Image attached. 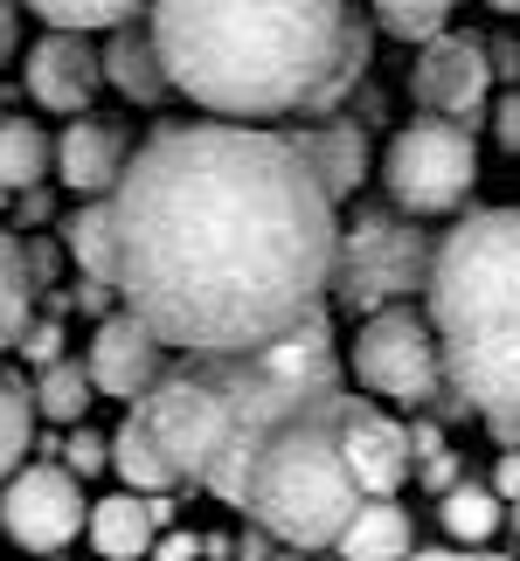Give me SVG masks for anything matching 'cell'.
<instances>
[{
  "instance_id": "obj_1",
  "label": "cell",
  "mask_w": 520,
  "mask_h": 561,
  "mask_svg": "<svg viewBox=\"0 0 520 561\" xmlns=\"http://www.w3.org/2000/svg\"><path fill=\"white\" fill-rule=\"evenodd\" d=\"M112 202L118 298L181 354H257L334 285L340 202L271 125L194 118L133 146Z\"/></svg>"
},
{
  "instance_id": "obj_2",
  "label": "cell",
  "mask_w": 520,
  "mask_h": 561,
  "mask_svg": "<svg viewBox=\"0 0 520 561\" xmlns=\"http://www.w3.org/2000/svg\"><path fill=\"white\" fill-rule=\"evenodd\" d=\"M173 98L208 118H313L368 70L354 0H154L146 8Z\"/></svg>"
},
{
  "instance_id": "obj_3",
  "label": "cell",
  "mask_w": 520,
  "mask_h": 561,
  "mask_svg": "<svg viewBox=\"0 0 520 561\" xmlns=\"http://www.w3.org/2000/svg\"><path fill=\"white\" fill-rule=\"evenodd\" d=\"M430 333L451 402L520 444V208H479L430 256Z\"/></svg>"
},
{
  "instance_id": "obj_4",
  "label": "cell",
  "mask_w": 520,
  "mask_h": 561,
  "mask_svg": "<svg viewBox=\"0 0 520 561\" xmlns=\"http://www.w3.org/2000/svg\"><path fill=\"white\" fill-rule=\"evenodd\" d=\"M354 402L347 388L327 396H306L298 409L271 423V437L257 444V458L236 485V513H250L271 541L292 548H334L347 520L368 506V492L347 465V423H354Z\"/></svg>"
},
{
  "instance_id": "obj_5",
  "label": "cell",
  "mask_w": 520,
  "mask_h": 561,
  "mask_svg": "<svg viewBox=\"0 0 520 561\" xmlns=\"http://www.w3.org/2000/svg\"><path fill=\"white\" fill-rule=\"evenodd\" d=\"M430 236L417 229V215L403 208H361L354 222L340 229L334 250V298L340 312H382V306H409V291L430 285Z\"/></svg>"
},
{
  "instance_id": "obj_6",
  "label": "cell",
  "mask_w": 520,
  "mask_h": 561,
  "mask_svg": "<svg viewBox=\"0 0 520 561\" xmlns=\"http://www.w3.org/2000/svg\"><path fill=\"white\" fill-rule=\"evenodd\" d=\"M472 181H479V146H472V125L451 118H417L403 125L396 139L382 146V187L403 215H451L465 208Z\"/></svg>"
},
{
  "instance_id": "obj_7",
  "label": "cell",
  "mask_w": 520,
  "mask_h": 561,
  "mask_svg": "<svg viewBox=\"0 0 520 561\" xmlns=\"http://www.w3.org/2000/svg\"><path fill=\"white\" fill-rule=\"evenodd\" d=\"M347 368L368 396L382 402H403V409H430L438 396H451L444 381V347L438 333H430V312L417 306H382L361 319L354 333V354H347Z\"/></svg>"
},
{
  "instance_id": "obj_8",
  "label": "cell",
  "mask_w": 520,
  "mask_h": 561,
  "mask_svg": "<svg viewBox=\"0 0 520 561\" xmlns=\"http://www.w3.org/2000/svg\"><path fill=\"white\" fill-rule=\"evenodd\" d=\"M91 527V500H83V479L70 465H21L8 485H0V534L21 554H56L70 548L77 534Z\"/></svg>"
},
{
  "instance_id": "obj_9",
  "label": "cell",
  "mask_w": 520,
  "mask_h": 561,
  "mask_svg": "<svg viewBox=\"0 0 520 561\" xmlns=\"http://www.w3.org/2000/svg\"><path fill=\"white\" fill-rule=\"evenodd\" d=\"M409 91H417V104L430 118H451V125L486 118V104H493V49L479 35H459V28L430 35L417 70H409Z\"/></svg>"
},
{
  "instance_id": "obj_10",
  "label": "cell",
  "mask_w": 520,
  "mask_h": 561,
  "mask_svg": "<svg viewBox=\"0 0 520 561\" xmlns=\"http://www.w3.org/2000/svg\"><path fill=\"white\" fill-rule=\"evenodd\" d=\"M83 368H91L98 396L139 409V402L160 388V375H167V347H160V333L146 327L139 312H104L98 333H91V354H83Z\"/></svg>"
},
{
  "instance_id": "obj_11",
  "label": "cell",
  "mask_w": 520,
  "mask_h": 561,
  "mask_svg": "<svg viewBox=\"0 0 520 561\" xmlns=\"http://www.w3.org/2000/svg\"><path fill=\"white\" fill-rule=\"evenodd\" d=\"M29 98L42 104V112H63V118H83L91 112V98H98V83H104V49L91 35H77V28H49L29 49Z\"/></svg>"
},
{
  "instance_id": "obj_12",
  "label": "cell",
  "mask_w": 520,
  "mask_h": 561,
  "mask_svg": "<svg viewBox=\"0 0 520 561\" xmlns=\"http://www.w3.org/2000/svg\"><path fill=\"white\" fill-rule=\"evenodd\" d=\"M125 160H133V139H125V125H112V118H70L63 139H56V181L70 194H83V202H91V194H112Z\"/></svg>"
},
{
  "instance_id": "obj_13",
  "label": "cell",
  "mask_w": 520,
  "mask_h": 561,
  "mask_svg": "<svg viewBox=\"0 0 520 561\" xmlns=\"http://www.w3.org/2000/svg\"><path fill=\"white\" fill-rule=\"evenodd\" d=\"M167 527V500H146V492H112V500H91V548L104 561H146Z\"/></svg>"
},
{
  "instance_id": "obj_14",
  "label": "cell",
  "mask_w": 520,
  "mask_h": 561,
  "mask_svg": "<svg viewBox=\"0 0 520 561\" xmlns=\"http://www.w3.org/2000/svg\"><path fill=\"white\" fill-rule=\"evenodd\" d=\"M298 146V160L313 167V181L334 194V202H347V194L361 187L368 174V139L361 125H298V133H285Z\"/></svg>"
},
{
  "instance_id": "obj_15",
  "label": "cell",
  "mask_w": 520,
  "mask_h": 561,
  "mask_svg": "<svg viewBox=\"0 0 520 561\" xmlns=\"http://www.w3.org/2000/svg\"><path fill=\"white\" fill-rule=\"evenodd\" d=\"M104 83H118L133 104L173 98V83L160 70V49H154V28H146V21H118V28H112V42H104Z\"/></svg>"
},
{
  "instance_id": "obj_16",
  "label": "cell",
  "mask_w": 520,
  "mask_h": 561,
  "mask_svg": "<svg viewBox=\"0 0 520 561\" xmlns=\"http://www.w3.org/2000/svg\"><path fill=\"white\" fill-rule=\"evenodd\" d=\"M112 471L125 479V492H146V500H160V492L181 485V471H173V458L160 450V437L146 430L139 409H125V423L112 430Z\"/></svg>"
},
{
  "instance_id": "obj_17",
  "label": "cell",
  "mask_w": 520,
  "mask_h": 561,
  "mask_svg": "<svg viewBox=\"0 0 520 561\" xmlns=\"http://www.w3.org/2000/svg\"><path fill=\"white\" fill-rule=\"evenodd\" d=\"M56 174V139L35 118H0V194H35Z\"/></svg>"
},
{
  "instance_id": "obj_18",
  "label": "cell",
  "mask_w": 520,
  "mask_h": 561,
  "mask_svg": "<svg viewBox=\"0 0 520 561\" xmlns=\"http://www.w3.org/2000/svg\"><path fill=\"white\" fill-rule=\"evenodd\" d=\"M334 548L340 561H409V513L396 500H368Z\"/></svg>"
},
{
  "instance_id": "obj_19",
  "label": "cell",
  "mask_w": 520,
  "mask_h": 561,
  "mask_svg": "<svg viewBox=\"0 0 520 561\" xmlns=\"http://www.w3.org/2000/svg\"><path fill=\"white\" fill-rule=\"evenodd\" d=\"M63 250L77 256V277H91V285H112L118 277V250H112V202L91 194L70 222H63ZM118 291V285H112Z\"/></svg>"
},
{
  "instance_id": "obj_20",
  "label": "cell",
  "mask_w": 520,
  "mask_h": 561,
  "mask_svg": "<svg viewBox=\"0 0 520 561\" xmlns=\"http://www.w3.org/2000/svg\"><path fill=\"white\" fill-rule=\"evenodd\" d=\"M91 402H98V381H91L83 360H49V368L35 375V416L42 423L77 430L83 416H91Z\"/></svg>"
},
{
  "instance_id": "obj_21",
  "label": "cell",
  "mask_w": 520,
  "mask_h": 561,
  "mask_svg": "<svg viewBox=\"0 0 520 561\" xmlns=\"http://www.w3.org/2000/svg\"><path fill=\"white\" fill-rule=\"evenodd\" d=\"M500 506H507V500H500L493 485L459 479V485H451L444 500H438V520H444V534H451L459 548H479V541H493V534H500V520H507Z\"/></svg>"
},
{
  "instance_id": "obj_22",
  "label": "cell",
  "mask_w": 520,
  "mask_h": 561,
  "mask_svg": "<svg viewBox=\"0 0 520 561\" xmlns=\"http://www.w3.org/2000/svg\"><path fill=\"white\" fill-rule=\"evenodd\" d=\"M35 327V277H29V250L0 229V354L21 347V333Z\"/></svg>"
},
{
  "instance_id": "obj_23",
  "label": "cell",
  "mask_w": 520,
  "mask_h": 561,
  "mask_svg": "<svg viewBox=\"0 0 520 561\" xmlns=\"http://www.w3.org/2000/svg\"><path fill=\"white\" fill-rule=\"evenodd\" d=\"M29 14H42L49 28H77V35H112L118 21H139L154 0H21Z\"/></svg>"
},
{
  "instance_id": "obj_24",
  "label": "cell",
  "mask_w": 520,
  "mask_h": 561,
  "mask_svg": "<svg viewBox=\"0 0 520 561\" xmlns=\"http://www.w3.org/2000/svg\"><path fill=\"white\" fill-rule=\"evenodd\" d=\"M29 450H35V388L0 375V485L29 465Z\"/></svg>"
},
{
  "instance_id": "obj_25",
  "label": "cell",
  "mask_w": 520,
  "mask_h": 561,
  "mask_svg": "<svg viewBox=\"0 0 520 561\" xmlns=\"http://www.w3.org/2000/svg\"><path fill=\"white\" fill-rule=\"evenodd\" d=\"M459 8H465V0H368V14H375L388 35H403V42H430V35H444Z\"/></svg>"
},
{
  "instance_id": "obj_26",
  "label": "cell",
  "mask_w": 520,
  "mask_h": 561,
  "mask_svg": "<svg viewBox=\"0 0 520 561\" xmlns=\"http://www.w3.org/2000/svg\"><path fill=\"white\" fill-rule=\"evenodd\" d=\"M56 458H63V465H70V471H77V479H98V471H104V465H112V437H98V430H91V423H77V430H70V437H63V450H56Z\"/></svg>"
},
{
  "instance_id": "obj_27",
  "label": "cell",
  "mask_w": 520,
  "mask_h": 561,
  "mask_svg": "<svg viewBox=\"0 0 520 561\" xmlns=\"http://www.w3.org/2000/svg\"><path fill=\"white\" fill-rule=\"evenodd\" d=\"M486 118H493V139H500V153H513V160H520V83H513L500 104H493Z\"/></svg>"
},
{
  "instance_id": "obj_28",
  "label": "cell",
  "mask_w": 520,
  "mask_h": 561,
  "mask_svg": "<svg viewBox=\"0 0 520 561\" xmlns=\"http://www.w3.org/2000/svg\"><path fill=\"white\" fill-rule=\"evenodd\" d=\"M21 354L42 360V368H49V360H63V327H56V319H35V327L21 333Z\"/></svg>"
},
{
  "instance_id": "obj_29",
  "label": "cell",
  "mask_w": 520,
  "mask_h": 561,
  "mask_svg": "<svg viewBox=\"0 0 520 561\" xmlns=\"http://www.w3.org/2000/svg\"><path fill=\"white\" fill-rule=\"evenodd\" d=\"M208 541L202 534H167V541H154V561H202Z\"/></svg>"
},
{
  "instance_id": "obj_30",
  "label": "cell",
  "mask_w": 520,
  "mask_h": 561,
  "mask_svg": "<svg viewBox=\"0 0 520 561\" xmlns=\"http://www.w3.org/2000/svg\"><path fill=\"white\" fill-rule=\"evenodd\" d=\"M409 561H513V554H486V548H409Z\"/></svg>"
},
{
  "instance_id": "obj_31",
  "label": "cell",
  "mask_w": 520,
  "mask_h": 561,
  "mask_svg": "<svg viewBox=\"0 0 520 561\" xmlns=\"http://www.w3.org/2000/svg\"><path fill=\"white\" fill-rule=\"evenodd\" d=\"M493 492H500L507 506L520 500V450H507V458H500V471H493Z\"/></svg>"
},
{
  "instance_id": "obj_32",
  "label": "cell",
  "mask_w": 520,
  "mask_h": 561,
  "mask_svg": "<svg viewBox=\"0 0 520 561\" xmlns=\"http://www.w3.org/2000/svg\"><path fill=\"white\" fill-rule=\"evenodd\" d=\"M21 49V14H14V0H0V62H14Z\"/></svg>"
},
{
  "instance_id": "obj_33",
  "label": "cell",
  "mask_w": 520,
  "mask_h": 561,
  "mask_svg": "<svg viewBox=\"0 0 520 561\" xmlns=\"http://www.w3.org/2000/svg\"><path fill=\"white\" fill-rule=\"evenodd\" d=\"M423 479L438 485V492H451V485H459V458H451V450H438V458H423Z\"/></svg>"
},
{
  "instance_id": "obj_34",
  "label": "cell",
  "mask_w": 520,
  "mask_h": 561,
  "mask_svg": "<svg viewBox=\"0 0 520 561\" xmlns=\"http://www.w3.org/2000/svg\"><path fill=\"white\" fill-rule=\"evenodd\" d=\"M486 8H493V14H507V21H513V14H520V0H486Z\"/></svg>"
},
{
  "instance_id": "obj_35",
  "label": "cell",
  "mask_w": 520,
  "mask_h": 561,
  "mask_svg": "<svg viewBox=\"0 0 520 561\" xmlns=\"http://www.w3.org/2000/svg\"><path fill=\"white\" fill-rule=\"evenodd\" d=\"M513 527H520V500H513Z\"/></svg>"
},
{
  "instance_id": "obj_36",
  "label": "cell",
  "mask_w": 520,
  "mask_h": 561,
  "mask_svg": "<svg viewBox=\"0 0 520 561\" xmlns=\"http://www.w3.org/2000/svg\"><path fill=\"white\" fill-rule=\"evenodd\" d=\"M285 561H298V554H285Z\"/></svg>"
}]
</instances>
